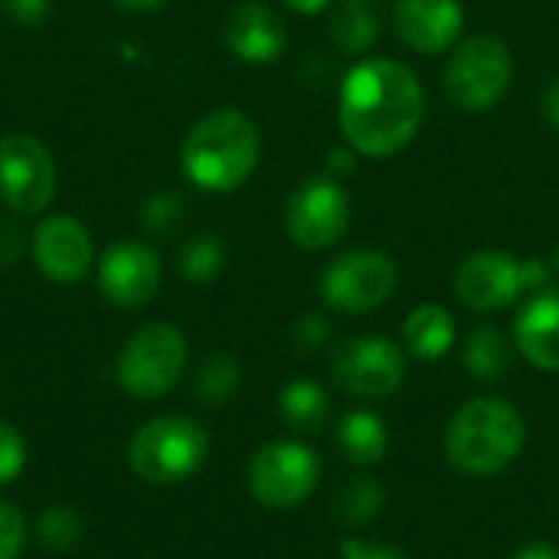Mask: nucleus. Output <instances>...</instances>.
Here are the masks:
<instances>
[{
  "label": "nucleus",
  "instance_id": "aec40b11",
  "mask_svg": "<svg viewBox=\"0 0 559 559\" xmlns=\"http://www.w3.org/2000/svg\"><path fill=\"white\" fill-rule=\"evenodd\" d=\"M337 445H341L344 459L360 465V468L380 465L386 459V449H390L386 423L377 413H367V409L347 413L341 419V426H337Z\"/></svg>",
  "mask_w": 559,
  "mask_h": 559
},
{
  "label": "nucleus",
  "instance_id": "9b49d317",
  "mask_svg": "<svg viewBox=\"0 0 559 559\" xmlns=\"http://www.w3.org/2000/svg\"><path fill=\"white\" fill-rule=\"evenodd\" d=\"M350 226V197L341 180L318 174L301 180L285 203V233L305 252L331 249Z\"/></svg>",
  "mask_w": 559,
  "mask_h": 559
},
{
  "label": "nucleus",
  "instance_id": "f8f14e48",
  "mask_svg": "<svg viewBox=\"0 0 559 559\" xmlns=\"http://www.w3.org/2000/svg\"><path fill=\"white\" fill-rule=\"evenodd\" d=\"M331 377L357 400H386L406 383V354L390 337L360 334L331 354Z\"/></svg>",
  "mask_w": 559,
  "mask_h": 559
},
{
  "label": "nucleus",
  "instance_id": "6ab92c4d",
  "mask_svg": "<svg viewBox=\"0 0 559 559\" xmlns=\"http://www.w3.org/2000/svg\"><path fill=\"white\" fill-rule=\"evenodd\" d=\"M403 344L416 360H442L455 344V318L442 305H419L403 324Z\"/></svg>",
  "mask_w": 559,
  "mask_h": 559
},
{
  "label": "nucleus",
  "instance_id": "7ed1b4c3",
  "mask_svg": "<svg viewBox=\"0 0 559 559\" xmlns=\"http://www.w3.org/2000/svg\"><path fill=\"white\" fill-rule=\"evenodd\" d=\"M527 442V423L524 416L498 396H478L468 400L445 429V455L449 462L472 475V478H491L501 475L518 462Z\"/></svg>",
  "mask_w": 559,
  "mask_h": 559
},
{
  "label": "nucleus",
  "instance_id": "412c9836",
  "mask_svg": "<svg viewBox=\"0 0 559 559\" xmlns=\"http://www.w3.org/2000/svg\"><path fill=\"white\" fill-rule=\"evenodd\" d=\"M514 341L495 328V324H481L472 331V337L465 341V367L475 380L481 383H495L501 380L511 364H514Z\"/></svg>",
  "mask_w": 559,
  "mask_h": 559
},
{
  "label": "nucleus",
  "instance_id": "20e7f679",
  "mask_svg": "<svg viewBox=\"0 0 559 559\" xmlns=\"http://www.w3.org/2000/svg\"><path fill=\"white\" fill-rule=\"evenodd\" d=\"M206 455L210 439L203 426L177 413L147 419L128 445V465L147 485H180L203 468Z\"/></svg>",
  "mask_w": 559,
  "mask_h": 559
},
{
  "label": "nucleus",
  "instance_id": "9d476101",
  "mask_svg": "<svg viewBox=\"0 0 559 559\" xmlns=\"http://www.w3.org/2000/svg\"><path fill=\"white\" fill-rule=\"evenodd\" d=\"M400 285L396 262L380 249H350L321 275V298L344 314H367L390 301Z\"/></svg>",
  "mask_w": 559,
  "mask_h": 559
},
{
  "label": "nucleus",
  "instance_id": "7c9ffc66",
  "mask_svg": "<svg viewBox=\"0 0 559 559\" xmlns=\"http://www.w3.org/2000/svg\"><path fill=\"white\" fill-rule=\"evenodd\" d=\"M0 7L20 26H39L49 16L52 0H0Z\"/></svg>",
  "mask_w": 559,
  "mask_h": 559
},
{
  "label": "nucleus",
  "instance_id": "72a5a7b5",
  "mask_svg": "<svg viewBox=\"0 0 559 559\" xmlns=\"http://www.w3.org/2000/svg\"><path fill=\"white\" fill-rule=\"evenodd\" d=\"M540 105H544V118H547V121H550V124L559 131V75H554V79L547 82Z\"/></svg>",
  "mask_w": 559,
  "mask_h": 559
},
{
  "label": "nucleus",
  "instance_id": "c85d7f7f",
  "mask_svg": "<svg viewBox=\"0 0 559 559\" xmlns=\"http://www.w3.org/2000/svg\"><path fill=\"white\" fill-rule=\"evenodd\" d=\"M23 547H26L23 511L0 498V559H20Z\"/></svg>",
  "mask_w": 559,
  "mask_h": 559
},
{
  "label": "nucleus",
  "instance_id": "b1692460",
  "mask_svg": "<svg viewBox=\"0 0 559 559\" xmlns=\"http://www.w3.org/2000/svg\"><path fill=\"white\" fill-rule=\"evenodd\" d=\"M239 380H242V370H239V360L226 350H213L200 360L197 367V377H193V393L200 403L206 406H219L226 403L236 390H239Z\"/></svg>",
  "mask_w": 559,
  "mask_h": 559
},
{
  "label": "nucleus",
  "instance_id": "f257e3e1",
  "mask_svg": "<svg viewBox=\"0 0 559 559\" xmlns=\"http://www.w3.org/2000/svg\"><path fill=\"white\" fill-rule=\"evenodd\" d=\"M423 82L409 66L396 59H360L341 79L337 121L347 138V147L364 157L386 160L409 147L423 124Z\"/></svg>",
  "mask_w": 559,
  "mask_h": 559
},
{
  "label": "nucleus",
  "instance_id": "f3484780",
  "mask_svg": "<svg viewBox=\"0 0 559 559\" xmlns=\"http://www.w3.org/2000/svg\"><path fill=\"white\" fill-rule=\"evenodd\" d=\"M518 354L544 373H559V288H540L514 321Z\"/></svg>",
  "mask_w": 559,
  "mask_h": 559
},
{
  "label": "nucleus",
  "instance_id": "ddd939ff",
  "mask_svg": "<svg viewBox=\"0 0 559 559\" xmlns=\"http://www.w3.org/2000/svg\"><path fill=\"white\" fill-rule=\"evenodd\" d=\"M29 255L39 275L52 285H75L95 262V242L85 223L69 213H49L29 233Z\"/></svg>",
  "mask_w": 559,
  "mask_h": 559
},
{
  "label": "nucleus",
  "instance_id": "4be33fe9",
  "mask_svg": "<svg viewBox=\"0 0 559 559\" xmlns=\"http://www.w3.org/2000/svg\"><path fill=\"white\" fill-rule=\"evenodd\" d=\"M328 413H331V400H328L324 386L314 383V380H308V377L292 380L278 393V416L295 432H318L324 426Z\"/></svg>",
  "mask_w": 559,
  "mask_h": 559
},
{
  "label": "nucleus",
  "instance_id": "2f4dec72",
  "mask_svg": "<svg viewBox=\"0 0 559 559\" xmlns=\"http://www.w3.org/2000/svg\"><path fill=\"white\" fill-rule=\"evenodd\" d=\"M26 252V233L16 219H0V269L16 265Z\"/></svg>",
  "mask_w": 559,
  "mask_h": 559
},
{
  "label": "nucleus",
  "instance_id": "1a4fd4ad",
  "mask_svg": "<svg viewBox=\"0 0 559 559\" xmlns=\"http://www.w3.org/2000/svg\"><path fill=\"white\" fill-rule=\"evenodd\" d=\"M56 200V164L49 147L29 131L0 138V203L16 216H39Z\"/></svg>",
  "mask_w": 559,
  "mask_h": 559
},
{
  "label": "nucleus",
  "instance_id": "c756f323",
  "mask_svg": "<svg viewBox=\"0 0 559 559\" xmlns=\"http://www.w3.org/2000/svg\"><path fill=\"white\" fill-rule=\"evenodd\" d=\"M328 337H331V321L324 314H318V311L301 314L295 321V328H292V344L301 354H318L328 344Z\"/></svg>",
  "mask_w": 559,
  "mask_h": 559
},
{
  "label": "nucleus",
  "instance_id": "4468645a",
  "mask_svg": "<svg viewBox=\"0 0 559 559\" xmlns=\"http://www.w3.org/2000/svg\"><path fill=\"white\" fill-rule=\"evenodd\" d=\"M160 288V255L141 239H118L102 252L98 292L115 308H144Z\"/></svg>",
  "mask_w": 559,
  "mask_h": 559
},
{
  "label": "nucleus",
  "instance_id": "e433bc0d",
  "mask_svg": "<svg viewBox=\"0 0 559 559\" xmlns=\"http://www.w3.org/2000/svg\"><path fill=\"white\" fill-rule=\"evenodd\" d=\"M288 10H295V13H301V16H314V13H321V10H328L334 0H282Z\"/></svg>",
  "mask_w": 559,
  "mask_h": 559
},
{
  "label": "nucleus",
  "instance_id": "cd10ccee",
  "mask_svg": "<svg viewBox=\"0 0 559 559\" xmlns=\"http://www.w3.org/2000/svg\"><path fill=\"white\" fill-rule=\"evenodd\" d=\"M26 465V439L16 426L0 423V485H10Z\"/></svg>",
  "mask_w": 559,
  "mask_h": 559
},
{
  "label": "nucleus",
  "instance_id": "423d86ee",
  "mask_svg": "<svg viewBox=\"0 0 559 559\" xmlns=\"http://www.w3.org/2000/svg\"><path fill=\"white\" fill-rule=\"evenodd\" d=\"M550 282V265L544 259H514L498 249H481L462 259L455 269V295L465 308L491 314L514 305L527 292H540Z\"/></svg>",
  "mask_w": 559,
  "mask_h": 559
},
{
  "label": "nucleus",
  "instance_id": "4c0bfd02",
  "mask_svg": "<svg viewBox=\"0 0 559 559\" xmlns=\"http://www.w3.org/2000/svg\"><path fill=\"white\" fill-rule=\"evenodd\" d=\"M167 0H115V7H121V10H131V13H154V10H160Z\"/></svg>",
  "mask_w": 559,
  "mask_h": 559
},
{
  "label": "nucleus",
  "instance_id": "473e14b6",
  "mask_svg": "<svg viewBox=\"0 0 559 559\" xmlns=\"http://www.w3.org/2000/svg\"><path fill=\"white\" fill-rule=\"evenodd\" d=\"M341 559H409L403 550L390 547V544H370L360 537H347L341 540Z\"/></svg>",
  "mask_w": 559,
  "mask_h": 559
},
{
  "label": "nucleus",
  "instance_id": "f03ea898",
  "mask_svg": "<svg viewBox=\"0 0 559 559\" xmlns=\"http://www.w3.org/2000/svg\"><path fill=\"white\" fill-rule=\"evenodd\" d=\"M262 157V134L239 108H213L187 131L180 167L187 180L206 193L239 190Z\"/></svg>",
  "mask_w": 559,
  "mask_h": 559
},
{
  "label": "nucleus",
  "instance_id": "a878e982",
  "mask_svg": "<svg viewBox=\"0 0 559 559\" xmlns=\"http://www.w3.org/2000/svg\"><path fill=\"white\" fill-rule=\"evenodd\" d=\"M337 521L347 527H367L370 521L380 518L383 511V488L373 478H357L350 485H344V491L337 495Z\"/></svg>",
  "mask_w": 559,
  "mask_h": 559
},
{
  "label": "nucleus",
  "instance_id": "a211bd4d",
  "mask_svg": "<svg viewBox=\"0 0 559 559\" xmlns=\"http://www.w3.org/2000/svg\"><path fill=\"white\" fill-rule=\"evenodd\" d=\"M383 29V13L377 0H337L331 7L328 33L337 52L360 56L367 52Z\"/></svg>",
  "mask_w": 559,
  "mask_h": 559
},
{
  "label": "nucleus",
  "instance_id": "bb28decb",
  "mask_svg": "<svg viewBox=\"0 0 559 559\" xmlns=\"http://www.w3.org/2000/svg\"><path fill=\"white\" fill-rule=\"evenodd\" d=\"M183 216H187L183 197L170 193V190H160V193L144 200V206H141V229L147 236H154V239H167V236H174L180 229Z\"/></svg>",
  "mask_w": 559,
  "mask_h": 559
},
{
  "label": "nucleus",
  "instance_id": "dca6fc26",
  "mask_svg": "<svg viewBox=\"0 0 559 559\" xmlns=\"http://www.w3.org/2000/svg\"><path fill=\"white\" fill-rule=\"evenodd\" d=\"M223 39H226V46H229V52L236 59L252 62V66H265V62H275L285 52L288 33H285L282 16L269 3L242 0L226 13Z\"/></svg>",
  "mask_w": 559,
  "mask_h": 559
},
{
  "label": "nucleus",
  "instance_id": "f704fd0d",
  "mask_svg": "<svg viewBox=\"0 0 559 559\" xmlns=\"http://www.w3.org/2000/svg\"><path fill=\"white\" fill-rule=\"evenodd\" d=\"M354 147H347V151H334L331 157H328V177H334V180H341L344 174H350L354 170Z\"/></svg>",
  "mask_w": 559,
  "mask_h": 559
},
{
  "label": "nucleus",
  "instance_id": "c9c22d12",
  "mask_svg": "<svg viewBox=\"0 0 559 559\" xmlns=\"http://www.w3.org/2000/svg\"><path fill=\"white\" fill-rule=\"evenodd\" d=\"M511 559H559V550L554 544H527V547H521L518 554Z\"/></svg>",
  "mask_w": 559,
  "mask_h": 559
},
{
  "label": "nucleus",
  "instance_id": "58836bf2",
  "mask_svg": "<svg viewBox=\"0 0 559 559\" xmlns=\"http://www.w3.org/2000/svg\"><path fill=\"white\" fill-rule=\"evenodd\" d=\"M550 275H559V246L554 249V259H550Z\"/></svg>",
  "mask_w": 559,
  "mask_h": 559
},
{
  "label": "nucleus",
  "instance_id": "2eb2a0df",
  "mask_svg": "<svg viewBox=\"0 0 559 559\" xmlns=\"http://www.w3.org/2000/svg\"><path fill=\"white\" fill-rule=\"evenodd\" d=\"M393 26L413 52L439 56L455 49L465 29V10L462 0H396Z\"/></svg>",
  "mask_w": 559,
  "mask_h": 559
},
{
  "label": "nucleus",
  "instance_id": "6e6552de",
  "mask_svg": "<svg viewBox=\"0 0 559 559\" xmlns=\"http://www.w3.org/2000/svg\"><path fill=\"white\" fill-rule=\"evenodd\" d=\"M318 481L321 459L314 455V449L295 439L262 445L246 468L249 495L269 511H288L305 504L314 495Z\"/></svg>",
  "mask_w": 559,
  "mask_h": 559
},
{
  "label": "nucleus",
  "instance_id": "5701e85b",
  "mask_svg": "<svg viewBox=\"0 0 559 559\" xmlns=\"http://www.w3.org/2000/svg\"><path fill=\"white\" fill-rule=\"evenodd\" d=\"M223 269H226V246L216 233H197L177 252V272L190 285H206Z\"/></svg>",
  "mask_w": 559,
  "mask_h": 559
},
{
  "label": "nucleus",
  "instance_id": "393cba45",
  "mask_svg": "<svg viewBox=\"0 0 559 559\" xmlns=\"http://www.w3.org/2000/svg\"><path fill=\"white\" fill-rule=\"evenodd\" d=\"M85 521L75 508H46L36 521V544L49 554H69L82 544Z\"/></svg>",
  "mask_w": 559,
  "mask_h": 559
},
{
  "label": "nucleus",
  "instance_id": "39448f33",
  "mask_svg": "<svg viewBox=\"0 0 559 559\" xmlns=\"http://www.w3.org/2000/svg\"><path fill=\"white\" fill-rule=\"evenodd\" d=\"M190 360V347L180 328L167 321L141 324L115 360L118 386L134 400H157L170 393Z\"/></svg>",
  "mask_w": 559,
  "mask_h": 559
},
{
  "label": "nucleus",
  "instance_id": "0eeeda50",
  "mask_svg": "<svg viewBox=\"0 0 559 559\" xmlns=\"http://www.w3.org/2000/svg\"><path fill=\"white\" fill-rule=\"evenodd\" d=\"M514 59L501 36L475 33L462 39L442 72L445 95L462 111H491L511 88Z\"/></svg>",
  "mask_w": 559,
  "mask_h": 559
}]
</instances>
